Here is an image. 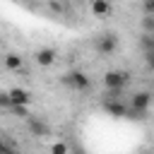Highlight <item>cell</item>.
I'll use <instances>...</instances> for the list:
<instances>
[{
	"instance_id": "obj_1",
	"label": "cell",
	"mask_w": 154,
	"mask_h": 154,
	"mask_svg": "<svg viewBox=\"0 0 154 154\" xmlns=\"http://www.w3.org/2000/svg\"><path fill=\"white\" fill-rule=\"evenodd\" d=\"M149 103H152V94L144 89V91H135L132 99H130V106H128V116L125 118H147V111H149Z\"/></svg>"
},
{
	"instance_id": "obj_2",
	"label": "cell",
	"mask_w": 154,
	"mask_h": 154,
	"mask_svg": "<svg viewBox=\"0 0 154 154\" xmlns=\"http://www.w3.org/2000/svg\"><path fill=\"white\" fill-rule=\"evenodd\" d=\"M63 82H65L70 89H75V91H87V89L91 87V79H89L87 72H82V70H70V72H65V75H63Z\"/></svg>"
},
{
	"instance_id": "obj_3",
	"label": "cell",
	"mask_w": 154,
	"mask_h": 154,
	"mask_svg": "<svg viewBox=\"0 0 154 154\" xmlns=\"http://www.w3.org/2000/svg\"><path fill=\"white\" fill-rule=\"evenodd\" d=\"M130 82V75L123 72V70H108L103 75V84L108 91H123V87Z\"/></svg>"
},
{
	"instance_id": "obj_4",
	"label": "cell",
	"mask_w": 154,
	"mask_h": 154,
	"mask_svg": "<svg viewBox=\"0 0 154 154\" xmlns=\"http://www.w3.org/2000/svg\"><path fill=\"white\" fill-rule=\"evenodd\" d=\"M116 48H118V36L116 34H103V36L96 38V51L99 53L111 55V53H116Z\"/></svg>"
},
{
	"instance_id": "obj_5",
	"label": "cell",
	"mask_w": 154,
	"mask_h": 154,
	"mask_svg": "<svg viewBox=\"0 0 154 154\" xmlns=\"http://www.w3.org/2000/svg\"><path fill=\"white\" fill-rule=\"evenodd\" d=\"M7 96H10V106H29V101H31V94L26 89H22V87L10 89Z\"/></svg>"
},
{
	"instance_id": "obj_6",
	"label": "cell",
	"mask_w": 154,
	"mask_h": 154,
	"mask_svg": "<svg viewBox=\"0 0 154 154\" xmlns=\"http://www.w3.org/2000/svg\"><path fill=\"white\" fill-rule=\"evenodd\" d=\"M103 108H106L113 118H125V116H128V103H123L120 99H106V101H103Z\"/></svg>"
},
{
	"instance_id": "obj_7",
	"label": "cell",
	"mask_w": 154,
	"mask_h": 154,
	"mask_svg": "<svg viewBox=\"0 0 154 154\" xmlns=\"http://www.w3.org/2000/svg\"><path fill=\"white\" fill-rule=\"evenodd\" d=\"M55 58H58V55H55V51H53V48H38V51L34 53V60H36L41 67L53 65V63H55Z\"/></svg>"
},
{
	"instance_id": "obj_8",
	"label": "cell",
	"mask_w": 154,
	"mask_h": 154,
	"mask_svg": "<svg viewBox=\"0 0 154 154\" xmlns=\"http://www.w3.org/2000/svg\"><path fill=\"white\" fill-rule=\"evenodd\" d=\"M26 120H29V130H31L36 137H43V135H48V125H46V120H41V118H34V116H29Z\"/></svg>"
},
{
	"instance_id": "obj_9",
	"label": "cell",
	"mask_w": 154,
	"mask_h": 154,
	"mask_svg": "<svg viewBox=\"0 0 154 154\" xmlns=\"http://www.w3.org/2000/svg\"><path fill=\"white\" fill-rule=\"evenodd\" d=\"M22 65H24V58L19 53H7L5 55V67L7 70H22Z\"/></svg>"
},
{
	"instance_id": "obj_10",
	"label": "cell",
	"mask_w": 154,
	"mask_h": 154,
	"mask_svg": "<svg viewBox=\"0 0 154 154\" xmlns=\"http://www.w3.org/2000/svg\"><path fill=\"white\" fill-rule=\"evenodd\" d=\"M91 12L99 14V17L101 14H108L111 12V2L108 0H91Z\"/></svg>"
},
{
	"instance_id": "obj_11",
	"label": "cell",
	"mask_w": 154,
	"mask_h": 154,
	"mask_svg": "<svg viewBox=\"0 0 154 154\" xmlns=\"http://www.w3.org/2000/svg\"><path fill=\"white\" fill-rule=\"evenodd\" d=\"M10 108H12V113H14L17 118H24V120H26V118L31 116V113H29V106H10Z\"/></svg>"
},
{
	"instance_id": "obj_12",
	"label": "cell",
	"mask_w": 154,
	"mask_h": 154,
	"mask_svg": "<svg viewBox=\"0 0 154 154\" xmlns=\"http://www.w3.org/2000/svg\"><path fill=\"white\" fill-rule=\"evenodd\" d=\"M142 46H144V51H154V38H152V31H144V36H142Z\"/></svg>"
},
{
	"instance_id": "obj_13",
	"label": "cell",
	"mask_w": 154,
	"mask_h": 154,
	"mask_svg": "<svg viewBox=\"0 0 154 154\" xmlns=\"http://www.w3.org/2000/svg\"><path fill=\"white\" fill-rule=\"evenodd\" d=\"M70 149H67V144L65 142H55L53 147H51V154H67Z\"/></svg>"
},
{
	"instance_id": "obj_14",
	"label": "cell",
	"mask_w": 154,
	"mask_h": 154,
	"mask_svg": "<svg viewBox=\"0 0 154 154\" xmlns=\"http://www.w3.org/2000/svg\"><path fill=\"white\" fill-rule=\"evenodd\" d=\"M0 154H17V149H14V147H10L5 140H0Z\"/></svg>"
},
{
	"instance_id": "obj_15",
	"label": "cell",
	"mask_w": 154,
	"mask_h": 154,
	"mask_svg": "<svg viewBox=\"0 0 154 154\" xmlns=\"http://www.w3.org/2000/svg\"><path fill=\"white\" fill-rule=\"evenodd\" d=\"M0 108H10V96H7V91H0Z\"/></svg>"
},
{
	"instance_id": "obj_16",
	"label": "cell",
	"mask_w": 154,
	"mask_h": 154,
	"mask_svg": "<svg viewBox=\"0 0 154 154\" xmlns=\"http://www.w3.org/2000/svg\"><path fill=\"white\" fill-rule=\"evenodd\" d=\"M152 19H154V17L147 12V17H144V29H147V31H154V22H152Z\"/></svg>"
},
{
	"instance_id": "obj_17",
	"label": "cell",
	"mask_w": 154,
	"mask_h": 154,
	"mask_svg": "<svg viewBox=\"0 0 154 154\" xmlns=\"http://www.w3.org/2000/svg\"><path fill=\"white\" fill-rule=\"evenodd\" d=\"M142 2H144V10L152 14V12H154V0H142Z\"/></svg>"
},
{
	"instance_id": "obj_18",
	"label": "cell",
	"mask_w": 154,
	"mask_h": 154,
	"mask_svg": "<svg viewBox=\"0 0 154 154\" xmlns=\"http://www.w3.org/2000/svg\"><path fill=\"white\" fill-rule=\"evenodd\" d=\"M75 154H84V152H75Z\"/></svg>"
}]
</instances>
